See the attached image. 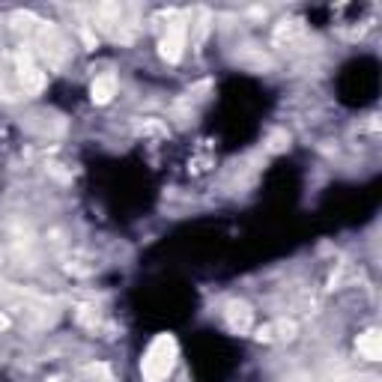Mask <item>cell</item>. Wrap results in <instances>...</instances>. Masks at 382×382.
Returning <instances> with one entry per match:
<instances>
[{
  "label": "cell",
  "instance_id": "cell-2",
  "mask_svg": "<svg viewBox=\"0 0 382 382\" xmlns=\"http://www.w3.org/2000/svg\"><path fill=\"white\" fill-rule=\"evenodd\" d=\"M183 48H185V24H171L161 39V57L168 63H176L183 57Z\"/></svg>",
  "mask_w": 382,
  "mask_h": 382
},
{
  "label": "cell",
  "instance_id": "cell-3",
  "mask_svg": "<svg viewBox=\"0 0 382 382\" xmlns=\"http://www.w3.org/2000/svg\"><path fill=\"white\" fill-rule=\"evenodd\" d=\"M117 78H113V75H99V78L93 81V101L96 105H105V101H111L113 96H117Z\"/></svg>",
  "mask_w": 382,
  "mask_h": 382
},
{
  "label": "cell",
  "instance_id": "cell-5",
  "mask_svg": "<svg viewBox=\"0 0 382 382\" xmlns=\"http://www.w3.org/2000/svg\"><path fill=\"white\" fill-rule=\"evenodd\" d=\"M359 352L364 355V359H371L376 362L379 355H382V335L379 332H367L359 338Z\"/></svg>",
  "mask_w": 382,
  "mask_h": 382
},
{
  "label": "cell",
  "instance_id": "cell-1",
  "mask_svg": "<svg viewBox=\"0 0 382 382\" xmlns=\"http://www.w3.org/2000/svg\"><path fill=\"white\" fill-rule=\"evenodd\" d=\"M173 362H176V343L171 335H159L156 340L149 343V350L141 362V374L144 382H164L173 371Z\"/></svg>",
  "mask_w": 382,
  "mask_h": 382
},
{
  "label": "cell",
  "instance_id": "cell-4",
  "mask_svg": "<svg viewBox=\"0 0 382 382\" xmlns=\"http://www.w3.org/2000/svg\"><path fill=\"white\" fill-rule=\"evenodd\" d=\"M227 323H230L233 328H239V332H245V328L251 326L248 304H242V302H230V304H227Z\"/></svg>",
  "mask_w": 382,
  "mask_h": 382
},
{
  "label": "cell",
  "instance_id": "cell-6",
  "mask_svg": "<svg viewBox=\"0 0 382 382\" xmlns=\"http://www.w3.org/2000/svg\"><path fill=\"white\" fill-rule=\"evenodd\" d=\"M9 323H6V316H0V328H6Z\"/></svg>",
  "mask_w": 382,
  "mask_h": 382
}]
</instances>
